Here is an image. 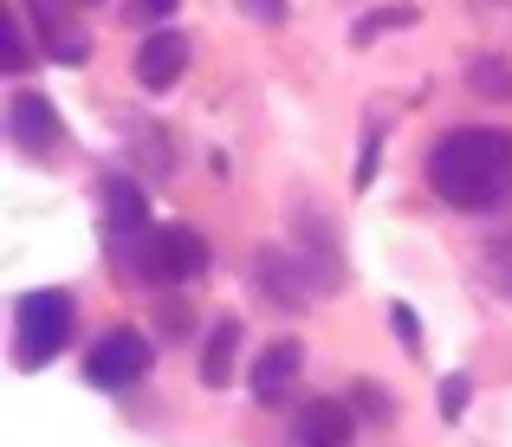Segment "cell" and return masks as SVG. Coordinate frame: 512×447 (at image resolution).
<instances>
[{"mask_svg":"<svg viewBox=\"0 0 512 447\" xmlns=\"http://www.w3.org/2000/svg\"><path fill=\"white\" fill-rule=\"evenodd\" d=\"M428 188L454 214H500L512 201V130L467 124L428 149Z\"/></svg>","mask_w":512,"mask_h":447,"instance_id":"6da1fadb","label":"cell"},{"mask_svg":"<svg viewBox=\"0 0 512 447\" xmlns=\"http://www.w3.org/2000/svg\"><path fill=\"white\" fill-rule=\"evenodd\" d=\"M72 324H78V298L65 286H39L13 305V363L20 370H46L65 344H72Z\"/></svg>","mask_w":512,"mask_h":447,"instance_id":"7a4b0ae2","label":"cell"},{"mask_svg":"<svg viewBox=\"0 0 512 447\" xmlns=\"http://www.w3.org/2000/svg\"><path fill=\"white\" fill-rule=\"evenodd\" d=\"M117 260H124L143 286H188V279L208 273L214 253H208V240H201L195 227L169 221V227H150V234H143L130 253H117Z\"/></svg>","mask_w":512,"mask_h":447,"instance_id":"3957f363","label":"cell"},{"mask_svg":"<svg viewBox=\"0 0 512 447\" xmlns=\"http://www.w3.org/2000/svg\"><path fill=\"white\" fill-rule=\"evenodd\" d=\"M150 363H156V344H150V337H143L137 324H111V331L85 350V383L124 396V389H137L143 376H150Z\"/></svg>","mask_w":512,"mask_h":447,"instance_id":"277c9868","label":"cell"},{"mask_svg":"<svg viewBox=\"0 0 512 447\" xmlns=\"http://www.w3.org/2000/svg\"><path fill=\"white\" fill-rule=\"evenodd\" d=\"M98 214H104V240L111 253H130L143 234H150V195H143L130 175H98Z\"/></svg>","mask_w":512,"mask_h":447,"instance_id":"5b68a950","label":"cell"},{"mask_svg":"<svg viewBox=\"0 0 512 447\" xmlns=\"http://www.w3.org/2000/svg\"><path fill=\"white\" fill-rule=\"evenodd\" d=\"M253 286L273 292V305L305 311L318 292L331 286V279H325V273H312V260H305V253H292V247H266L260 260H253Z\"/></svg>","mask_w":512,"mask_h":447,"instance_id":"8992f818","label":"cell"},{"mask_svg":"<svg viewBox=\"0 0 512 447\" xmlns=\"http://www.w3.org/2000/svg\"><path fill=\"white\" fill-rule=\"evenodd\" d=\"M7 137L20 143L26 156H39V162H46L52 149L65 143V124H59V111H52L46 91H26V85H20V91L7 98Z\"/></svg>","mask_w":512,"mask_h":447,"instance_id":"52a82bcc","label":"cell"},{"mask_svg":"<svg viewBox=\"0 0 512 447\" xmlns=\"http://www.w3.org/2000/svg\"><path fill=\"white\" fill-rule=\"evenodd\" d=\"M299 370H305V344L299 337H279L253 357V402L260 409H286L292 389H299Z\"/></svg>","mask_w":512,"mask_h":447,"instance_id":"ba28073f","label":"cell"},{"mask_svg":"<svg viewBox=\"0 0 512 447\" xmlns=\"http://www.w3.org/2000/svg\"><path fill=\"white\" fill-rule=\"evenodd\" d=\"M130 72H137L143 91H169L175 78L188 72V33H175V26H156V33H143L137 59H130Z\"/></svg>","mask_w":512,"mask_h":447,"instance_id":"9c48e42d","label":"cell"},{"mask_svg":"<svg viewBox=\"0 0 512 447\" xmlns=\"http://www.w3.org/2000/svg\"><path fill=\"white\" fill-rule=\"evenodd\" d=\"M26 7V26H33L39 39H46V52L52 59H65V65H78L85 59V26L65 13V0H20Z\"/></svg>","mask_w":512,"mask_h":447,"instance_id":"30bf717a","label":"cell"},{"mask_svg":"<svg viewBox=\"0 0 512 447\" xmlns=\"http://www.w3.org/2000/svg\"><path fill=\"white\" fill-rule=\"evenodd\" d=\"M286 447H350V409H344V402L312 396L299 409V422H292Z\"/></svg>","mask_w":512,"mask_h":447,"instance_id":"8fae6325","label":"cell"},{"mask_svg":"<svg viewBox=\"0 0 512 447\" xmlns=\"http://www.w3.org/2000/svg\"><path fill=\"white\" fill-rule=\"evenodd\" d=\"M234 350H240V318H221L208 331V344H201V363H195V376L208 389H227L234 383Z\"/></svg>","mask_w":512,"mask_h":447,"instance_id":"7c38bea8","label":"cell"},{"mask_svg":"<svg viewBox=\"0 0 512 447\" xmlns=\"http://www.w3.org/2000/svg\"><path fill=\"white\" fill-rule=\"evenodd\" d=\"M467 85H474L480 98H512V59H493V52L467 59Z\"/></svg>","mask_w":512,"mask_h":447,"instance_id":"4fadbf2b","label":"cell"},{"mask_svg":"<svg viewBox=\"0 0 512 447\" xmlns=\"http://www.w3.org/2000/svg\"><path fill=\"white\" fill-rule=\"evenodd\" d=\"M402 26H415V7H376V13H363V20L350 26V39L370 46V39H383V33H402Z\"/></svg>","mask_w":512,"mask_h":447,"instance_id":"5bb4252c","label":"cell"},{"mask_svg":"<svg viewBox=\"0 0 512 447\" xmlns=\"http://www.w3.org/2000/svg\"><path fill=\"white\" fill-rule=\"evenodd\" d=\"M435 402H441V422H461V415H467V402H474V376H467V370H454V376H441V389H435Z\"/></svg>","mask_w":512,"mask_h":447,"instance_id":"9a60e30c","label":"cell"},{"mask_svg":"<svg viewBox=\"0 0 512 447\" xmlns=\"http://www.w3.org/2000/svg\"><path fill=\"white\" fill-rule=\"evenodd\" d=\"M26 33H33V26H26V7L13 0V13H7V72H13V78H20V72H26V59H33Z\"/></svg>","mask_w":512,"mask_h":447,"instance_id":"2e32d148","label":"cell"},{"mask_svg":"<svg viewBox=\"0 0 512 447\" xmlns=\"http://www.w3.org/2000/svg\"><path fill=\"white\" fill-rule=\"evenodd\" d=\"M350 402H357L370 422H389V415H396V409H389V389H383V383H357V389H350Z\"/></svg>","mask_w":512,"mask_h":447,"instance_id":"e0dca14e","label":"cell"},{"mask_svg":"<svg viewBox=\"0 0 512 447\" xmlns=\"http://www.w3.org/2000/svg\"><path fill=\"white\" fill-rule=\"evenodd\" d=\"M487 279H493V286H500V292L512 298V234L487 247Z\"/></svg>","mask_w":512,"mask_h":447,"instance_id":"ac0fdd59","label":"cell"},{"mask_svg":"<svg viewBox=\"0 0 512 447\" xmlns=\"http://www.w3.org/2000/svg\"><path fill=\"white\" fill-rule=\"evenodd\" d=\"M175 7H182V0H130V20H137V26H156V20H169Z\"/></svg>","mask_w":512,"mask_h":447,"instance_id":"d6986e66","label":"cell"},{"mask_svg":"<svg viewBox=\"0 0 512 447\" xmlns=\"http://www.w3.org/2000/svg\"><path fill=\"white\" fill-rule=\"evenodd\" d=\"M389 324H396V337H402L409 350H422V324H415V311H409V305H396V311H389Z\"/></svg>","mask_w":512,"mask_h":447,"instance_id":"ffe728a7","label":"cell"},{"mask_svg":"<svg viewBox=\"0 0 512 447\" xmlns=\"http://www.w3.org/2000/svg\"><path fill=\"white\" fill-rule=\"evenodd\" d=\"M240 13H247V20L279 26V20H286V0H240Z\"/></svg>","mask_w":512,"mask_h":447,"instance_id":"44dd1931","label":"cell"},{"mask_svg":"<svg viewBox=\"0 0 512 447\" xmlns=\"http://www.w3.org/2000/svg\"><path fill=\"white\" fill-rule=\"evenodd\" d=\"M376 143H383V137L370 130V137H363V156H357V188H370V182H376Z\"/></svg>","mask_w":512,"mask_h":447,"instance_id":"7402d4cb","label":"cell"},{"mask_svg":"<svg viewBox=\"0 0 512 447\" xmlns=\"http://www.w3.org/2000/svg\"><path fill=\"white\" fill-rule=\"evenodd\" d=\"M72 7H98V0H72Z\"/></svg>","mask_w":512,"mask_h":447,"instance_id":"603a6c76","label":"cell"}]
</instances>
